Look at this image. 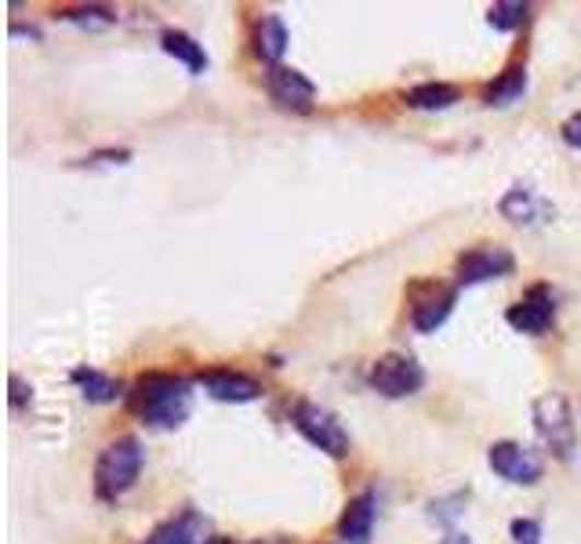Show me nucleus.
I'll list each match as a JSON object with an SVG mask.
<instances>
[{"label": "nucleus", "instance_id": "nucleus-1", "mask_svg": "<svg viewBox=\"0 0 581 544\" xmlns=\"http://www.w3.org/2000/svg\"><path fill=\"white\" fill-rule=\"evenodd\" d=\"M131 411L153 428H178L186 425L193 411V381L178 374H142L131 389Z\"/></svg>", "mask_w": 581, "mask_h": 544}, {"label": "nucleus", "instance_id": "nucleus-2", "mask_svg": "<svg viewBox=\"0 0 581 544\" xmlns=\"http://www.w3.org/2000/svg\"><path fill=\"white\" fill-rule=\"evenodd\" d=\"M146 464V450L139 436H120L98 453L95 464V494L102 501H117L120 494H128L139 483V472Z\"/></svg>", "mask_w": 581, "mask_h": 544}, {"label": "nucleus", "instance_id": "nucleus-3", "mask_svg": "<svg viewBox=\"0 0 581 544\" xmlns=\"http://www.w3.org/2000/svg\"><path fill=\"white\" fill-rule=\"evenodd\" d=\"M531 414H534V428H538V436L545 439V447H549L560 461H571L578 450V428H574V414H571L567 395H560V392L538 395Z\"/></svg>", "mask_w": 581, "mask_h": 544}, {"label": "nucleus", "instance_id": "nucleus-4", "mask_svg": "<svg viewBox=\"0 0 581 544\" xmlns=\"http://www.w3.org/2000/svg\"><path fill=\"white\" fill-rule=\"evenodd\" d=\"M291 425L299 428V436H305L316 450H324L327 458H346L349 453V433L338 422V414H332L327 406L313 400H299L291 406Z\"/></svg>", "mask_w": 581, "mask_h": 544}, {"label": "nucleus", "instance_id": "nucleus-5", "mask_svg": "<svg viewBox=\"0 0 581 544\" xmlns=\"http://www.w3.org/2000/svg\"><path fill=\"white\" fill-rule=\"evenodd\" d=\"M368 385L379 395H385V400H404V395H415L426 385V370H421V363L415 356L385 353L371 363Z\"/></svg>", "mask_w": 581, "mask_h": 544}, {"label": "nucleus", "instance_id": "nucleus-6", "mask_svg": "<svg viewBox=\"0 0 581 544\" xmlns=\"http://www.w3.org/2000/svg\"><path fill=\"white\" fill-rule=\"evenodd\" d=\"M512 269H516V255L506 244L469 247L465 255H458V265H454V287H480V283L509 276Z\"/></svg>", "mask_w": 581, "mask_h": 544}, {"label": "nucleus", "instance_id": "nucleus-7", "mask_svg": "<svg viewBox=\"0 0 581 544\" xmlns=\"http://www.w3.org/2000/svg\"><path fill=\"white\" fill-rule=\"evenodd\" d=\"M458 301V287H440V283H415L411 287V327L418 334H432L448 323Z\"/></svg>", "mask_w": 581, "mask_h": 544}, {"label": "nucleus", "instance_id": "nucleus-8", "mask_svg": "<svg viewBox=\"0 0 581 544\" xmlns=\"http://www.w3.org/2000/svg\"><path fill=\"white\" fill-rule=\"evenodd\" d=\"M506 320L520 334H545L556 320V294L549 283H534L516 305H509Z\"/></svg>", "mask_w": 581, "mask_h": 544}, {"label": "nucleus", "instance_id": "nucleus-9", "mask_svg": "<svg viewBox=\"0 0 581 544\" xmlns=\"http://www.w3.org/2000/svg\"><path fill=\"white\" fill-rule=\"evenodd\" d=\"M487 464L495 469L501 480L516 483V486H534L542 480V461L531 447L516 444V439H501L491 450H487Z\"/></svg>", "mask_w": 581, "mask_h": 544}, {"label": "nucleus", "instance_id": "nucleus-10", "mask_svg": "<svg viewBox=\"0 0 581 544\" xmlns=\"http://www.w3.org/2000/svg\"><path fill=\"white\" fill-rule=\"evenodd\" d=\"M197 385L211 400L219 403H251L262 395V385L244 370H230V367H211L197 374Z\"/></svg>", "mask_w": 581, "mask_h": 544}, {"label": "nucleus", "instance_id": "nucleus-11", "mask_svg": "<svg viewBox=\"0 0 581 544\" xmlns=\"http://www.w3.org/2000/svg\"><path fill=\"white\" fill-rule=\"evenodd\" d=\"M266 91L283 109H302V113L310 109L316 98V84L302 70H291V66H269Z\"/></svg>", "mask_w": 581, "mask_h": 544}, {"label": "nucleus", "instance_id": "nucleus-12", "mask_svg": "<svg viewBox=\"0 0 581 544\" xmlns=\"http://www.w3.org/2000/svg\"><path fill=\"white\" fill-rule=\"evenodd\" d=\"M374 516H379V505L371 490L349 497L338 519V544H368L374 534Z\"/></svg>", "mask_w": 581, "mask_h": 544}, {"label": "nucleus", "instance_id": "nucleus-13", "mask_svg": "<svg viewBox=\"0 0 581 544\" xmlns=\"http://www.w3.org/2000/svg\"><path fill=\"white\" fill-rule=\"evenodd\" d=\"M208 519L197 508H182L178 516L164 519L161 527H153V534L142 544H208Z\"/></svg>", "mask_w": 581, "mask_h": 544}, {"label": "nucleus", "instance_id": "nucleus-14", "mask_svg": "<svg viewBox=\"0 0 581 544\" xmlns=\"http://www.w3.org/2000/svg\"><path fill=\"white\" fill-rule=\"evenodd\" d=\"M283 51H288V26H283L280 15H272L269 11V15H262L255 22V55L262 62L280 66Z\"/></svg>", "mask_w": 581, "mask_h": 544}, {"label": "nucleus", "instance_id": "nucleus-15", "mask_svg": "<svg viewBox=\"0 0 581 544\" xmlns=\"http://www.w3.org/2000/svg\"><path fill=\"white\" fill-rule=\"evenodd\" d=\"M527 91V62H509L491 84L484 87V102L487 106H512V102L523 98Z\"/></svg>", "mask_w": 581, "mask_h": 544}, {"label": "nucleus", "instance_id": "nucleus-16", "mask_svg": "<svg viewBox=\"0 0 581 544\" xmlns=\"http://www.w3.org/2000/svg\"><path fill=\"white\" fill-rule=\"evenodd\" d=\"M161 48L164 55H171V59H178L193 76H200L204 70H208V51H204V44H197L189 37V33L182 29H164L161 33Z\"/></svg>", "mask_w": 581, "mask_h": 544}, {"label": "nucleus", "instance_id": "nucleus-17", "mask_svg": "<svg viewBox=\"0 0 581 544\" xmlns=\"http://www.w3.org/2000/svg\"><path fill=\"white\" fill-rule=\"evenodd\" d=\"M70 378L88 403H113L117 395H124V385L117 378H109V374H102L95 367H84V363L70 370Z\"/></svg>", "mask_w": 581, "mask_h": 544}, {"label": "nucleus", "instance_id": "nucleus-18", "mask_svg": "<svg viewBox=\"0 0 581 544\" xmlns=\"http://www.w3.org/2000/svg\"><path fill=\"white\" fill-rule=\"evenodd\" d=\"M462 98V91L454 84H443V81H429V84H418L404 95V102L411 109H426V113H437V109H451L454 102Z\"/></svg>", "mask_w": 581, "mask_h": 544}, {"label": "nucleus", "instance_id": "nucleus-19", "mask_svg": "<svg viewBox=\"0 0 581 544\" xmlns=\"http://www.w3.org/2000/svg\"><path fill=\"white\" fill-rule=\"evenodd\" d=\"M501 214H506L509 222L516 225H531L534 218H542V214H549V208H545L542 200H534L527 189H509L506 197H501Z\"/></svg>", "mask_w": 581, "mask_h": 544}, {"label": "nucleus", "instance_id": "nucleus-20", "mask_svg": "<svg viewBox=\"0 0 581 544\" xmlns=\"http://www.w3.org/2000/svg\"><path fill=\"white\" fill-rule=\"evenodd\" d=\"M527 15H531V8L523 4V0H498V4L487 11V22H491V29L498 33H512L527 22Z\"/></svg>", "mask_w": 581, "mask_h": 544}, {"label": "nucleus", "instance_id": "nucleus-21", "mask_svg": "<svg viewBox=\"0 0 581 544\" xmlns=\"http://www.w3.org/2000/svg\"><path fill=\"white\" fill-rule=\"evenodd\" d=\"M59 19L77 22V26H113V22H117V11L102 8V4H81V8H62Z\"/></svg>", "mask_w": 581, "mask_h": 544}, {"label": "nucleus", "instance_id": "nucleus-22", "mask_svg": "<svg viewBox=\"0 0 581 544\" xmlns=\"http://www.w3.org/2000/svg\"><path fill=\"white\" fill-rule=\"evenodd\" d=\"M509 534H512V544H542V523L538 519H512L509 523Z\"/></svg>", "mask_w": 581, "mask_h": 544}, {"label": "nucleus", "instance_id": "nucleus-23", "mask_svg": "<svg viewBox=\"0 0 581 544\" xmlns=\"http://www.w3.org/2000/svg\"><path fill=\"white\" fill-rule=\"evenodd\" d=\"M128 161H131V150H102V153L84 156L88 167H98V164H128Z\"/></svg>", "mask_w": 581, "mask_h": 544}, {"label": "nucleus", "instance_id": "nucleus-24", "mask_svg": "<svg viewBox=\"0 0 581 544\" xmlns=\"http://www.w3.org/2000/svg\"><path fill=\"white\" fill-rule=\"evenodd\" d=\"M26 400H33V385L22 381L19 374H11V406L19 411V406L26 403Z\"/></svg>", "mask_w": 581, "mask_h": 544}, {"label": "nucleus", "instance_id": "nucleus-25", "mask_svg": "<svg viewBox=\"0 0 581 544\" xmlns=\"http://www.w3.org/2000/svg\"><path fill=\"white\" fill-rule=\"evenodd\" d=\"M563 142L571 145V150H581V113H574V117L563 123Z\"/></svg>", "mask_w": 581, "mask_h": 544}, {"label": "nucleus", "instance_id": "nucleus-26", "mask_svg": "<svg viewBox=\"0 0 581 544\" xmlns=\"http://www.w3.org/2000/svg\"><path fill=\"white\" fill-rule=\"evenodd\" d=\"M440 544H473V541L465 537V534H448V537H443Z\"/></svg>", "mask_w": 581, "mask_h": 544}, {"label": "nucleus", "instance_id": "nucleus-27", "mask_svg": "<svg viewBox=\"0 0 581 544\" xmlns=\"http://www.w3.org/2000/svg\"><path fill=\"white\" fill-rule=\"evenodd\" d=\"M255 544H291L288 537H262V541H255Z\"/></svg>", "mask_w": 581, "mask_h": 544}, {"label": "nucleus", "instance_id": "nucleus-28", "mask_svg": "<svg viewBox=\"0 0 581 544\" xmlns=\"http://www.w3.org/2000/svg\"><path fill=\"white\" fill-rule=\"evenodd\" d=\"M208 544H233V541H225V537H211Z\"/></svg>", "mask_w": 581, "mask_h": 544}]
</instances>
